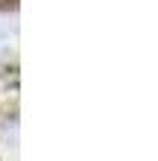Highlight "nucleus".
Returning <instances> with one entry per match:
<instances>
[{"mask_svg":"<svg viewBox=\"0 0 158 161\" xmlns=\"http://www.w3.org/2000/svg\"><path fill=\"white\" fill-rule=\"evenodd\" d=\"M15 44V26H9V21L0 15V56H9Z\"/></svg>","mask_w":158,"mask_h":161,"instance_id":"f257e3e1","label":"nucleus"}]
</instances>
